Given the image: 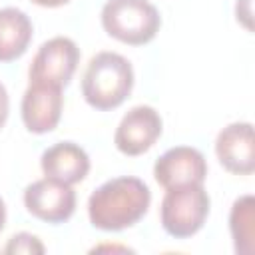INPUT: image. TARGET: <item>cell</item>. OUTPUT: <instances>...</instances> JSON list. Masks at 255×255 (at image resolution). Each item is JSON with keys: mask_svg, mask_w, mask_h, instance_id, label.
Returning <instances> with one entry per match:
<instances>
[{"mask_svg": "<svg viewBox=\"0 0 255 255\" xmlns=\"http://www.w3.org/2000/svg\"><path fill=\"white\" fill-rule=\"evenodd\" d=\"M8 110H10V100H8V92L4 88V84L0 82V128L6 124L8 120Z\"/></svg>", "mask_w": 255, "mask_h": 255, "instance_id": "15", "label": "cell"}, {"mask_svg": "<svg viewBox=\"0 0 255 255\" xmlns=\"http://www.w3.org/2000/svg\"><path fill=\"white\" fill-rule=\"evenodd\" d=\"M32 22L18 8H0V62L18 60L32 40Z\"/></svg>", "mask_w": 255, "mask_h": 255, "instance_id": "12", "label": "cell"}, {"mask_svg": "<svg viewBox=\"0 0 255 255\" xmlns=\"http://www.w3.org/2000/svg\"><path fill=\"white\" fill-rule=\"evenodd\" d=\"M40 165L46 177L74 185V183H80L88 175L90 157L84 151V147H80L78 143L58 141L42 153Z\"/></svg>", "mask_w": 255, "mask_h": 255, "instance_id": "11", "label": "cell"}, {"mask_svg": "<svg viewBox=\"0 0 255 255\" xmlns=\"http://www.w3.org/2000/svg\"><path fill=\"white\" fill-rule=\"evenodd\" d=\"M102 26L112 38L141 46L155 38L161 18L147 0H108L102 8Z\"/></svg>", "mask_w": 255, "mask_h": 255, "instance_id": "3", "label": "cell"}, {"mask_svg": "<svg viewBox=\"0 0 255 255\" xmlns=\"http://www.w3.org/2000/svg\"><path fill=\"white\" fill-rule=\"evenodd\" d=\"M219 163L237 175H249L255 169L253 126L249 122H233L225 126L215 139Z\"/></svg>", "mask_w": 255, "mask_h": 255, "instance_id": "9", "label": "cell"}, {"mask_svg": "<svg viewBox=\"0 0 255 255\" xmlns=\"http://www.w3.org/2000/svg\"><path fill=\"white\" fill-rule=\"evenodd\" d=\"M4 223H6V205H4V201L0 197V231L4 229Z\"/></svg>", "mask_w": 255, "mask_h": 255, "instance_id": "17", "label": "cell"}, {"mask_svg": "<svg viewBox=\"0 0 255 255\" xmlns=\"http://www.w3.org/2000/svg\"><path fill=\"white\" fill-rule=\"evenodd\" d=\"M32 2L38 6H44V8H58V6L68 4L70 0H32Z\"/></svg>", "mask_w": 255, "mask_h": 255, "instance_id": "16", "label": "cell"}, {"mask_svg": "<svg viewBox=\"0 0 255 255\" xmlns=\"http://www.w3.org/2000/svg\"><path fill=\"white\" fill-rule=\"evenodd\" d=\"M62 88L48 84H30L22 96V122L32 133L52 131L62 116Z\"/></svg>", "mask_w": 255, "mask_h": 255, "instance_id": "10", "label": "cell"}, {"mask_svg": "<svg viewBox=\"0 0 255 255\" xmlns=\"http://www.w3.org/2000/svg\"><path fill=\"white\" fill-rule=\"evenodd\" d=\"M161 118L151 106H133L120 122L114 143L124 155H139L147 151L161 135Z\"/></svg>", "mask_w": 255, "mask_h": 255, "instance_id": "8", "label": "cell"}, {"mask_svg": "<svg viewBox=\"0 0 255 255\" xmlns=\"http://www.w3.org/2000/svg\"><path fill=\"white\" fill-rule=\"evenodd\" d=\"M229 229L235 253L251 255L255 251V201L253 195H241L233 201L229 213Z\"/></svg>", "mask_w": 255, "mask_h": 255, "instance_id": "13", "label": "cell"}, {"mask_svg": "<svg viewBox=\"0 0 255 255\" xmlns=\"http://www.w3.org/2000/svg\"><path fill=\"white\" fill-rule=\"evenodd\" d=\"M209 195L203 183H187L169 187L161 199V227L175 239L195 235L209 215Z\"/></svg>", "mask_w": 255, "mask_h": 255, "instance_id": "4", "label": "cell"}, {"mask_svg": "<svg viewBox=\"0 0 255 255\" xmlns=\"http://www.w3.org/2000/svg\"><path fill=\"white\" fill-rule=\"evenodd\" d=\"M80 62V50L74 40L56 36L44 42L28 70L30 84H48L64 88L72 80Z\"/></svg>", "mask_w": 255, "mask_h": 255, "instance_id": "5", "label": "cell"}, {"mask_svg": "<svg viewBox=\"0 0 255 255\" xmlns=\"http://www.w3.org/2000/svg\"><path fill=\"white\" fill-rule=\"evenodd\" d=\"M133 88V68L122 54L98 52L82 78V96L96 110H114L126 102Z\"/></svg>", "mask_w": 255, "mask_h": 255, "instance_id": "2", "label": "cell"}, {"mask_svg": "<svg viewBox=\"0 0 255 255\" xmlns=\"http://www.w3.org/2000/svg\"><path fill=\"white\" fill-rule=\"evenodd\" d=\"M207 175V161L203 153L189 145H175L161 153L153 165L155 181L169 189L187 183H203Z\"/></svg>", "mask_w": 255, "mask_h": 255, "instance_id": "7", "label": "cell"}, {"mask_svg": "<svg viewBox=\"0 0 255 255\" xmlns=\"http://www.w3.org/2000/svg\"><path fill=\"white\" fill-rule=\"evenodd\" d=\"M151 203L149 187L131 175L102 183L88 199V215L96 229L122 231L135 225Z\"/></svg>", "mask_w": 255, "mask_h": 255, "instance_id": "1", "label": "cell"}, {"mask_svg": "<svg viewBox=\"0 0 255 255\" xmlns=\"http://www.w3.org/2000/svg\"><path fill=\"white\" fill-rule=\"evenodd\" d=\"M4 253H12V255H18V253L34 255V253H38V255H42L44 253V245L36 235L22 231V233H16V235L10 237V241L4 247Z\"/></svg>", "mask_w": 255, "mask_h": 255, "instance_id": "14", "label": "cell"}, {"mask_svg": "<svg viewBox=\"0 0 255 255\" xmlns=\"http://www.w3.org/2000/svg\"><path fill=\"white\" fill-rule=\"evenodd\" d=\"M24 205L30 215L46 223H64L74 215L76 191L52 177L38 179L24 189Z\"/></svg>", "mask_w": 255, "mask_h": 255, "instance_id": "6", "label": "cell"}]
</instances>
